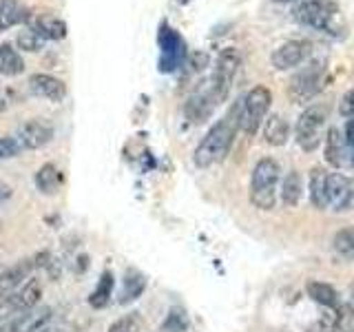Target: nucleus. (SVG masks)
Here are the masks:
<instances>
[{
    "instance_id": "f257e3e1",
    "label": "nucleus",
    "mask_w": 354,
    "mask_h": 332,
    "mask_svg": "<svg viewBox=\"0 0 354 332\" xmlns=\"http://www.w3.org/2000/svg\"><path fill=\"white\" fill-rule=\"evenodd\" d=\"M237 131H239V100L230 107V111L224 118L217 120L215 124L208 129L202 142L197 144V149L193 153L195 166H199V169H208V166L226 160L232 142H235Z\"/></svg>"
},
{
    "instance_id": "f03ea898",
    "label": "nucleus",
    "mask_w": 354,
    "mask_h": 332,
    "mask_svg": "<svg viewBox=\"0 0 354 332\" xmlns=\"http://www.w3.org/2000/svg\"><path fill=\"white\" fill-rule=\"evenodd\" d=\"M292 18L299 25L324 31L332 38H343L348 29L337 0H299L292 7Z\"/></svg>"
},
{
    "instance_id": "7ed1b4c3",
    "label": "nucleus",
    "mask_w": 354,
    "mask_h": 332,
    "mask_svg": "<svg viewBox=\"0 0 354 332\" xmlns=\"http://www.w3.org/2000/svg\"><path fill=\"white\" fill-rule=\"evenodd\" d=\"M281 169L272 158H261L250 175V202L259 210H272L277 204V184Z\"/></svg>"
},
{
    "instance_id": "20e7f679",
    "label": "nucleus",
    "mask_w": 354,
    "mask_h": 332,
    "mask_svg": "<svg viewBox=\"0 0 354 332\" xmlns=\"http://www.w3.org/2000/svg\"><path fill=\"white\" fill-rule=\"evenodd\" d=\"M272 104V93L268 86L257 84L250 91L239 98V131L246 136H254L263 124V120L268 118V111Z\"/></svg>"
},
{
    "instance_id": "39448f33",
    "label": "nucleus",
    "mask_w": 354,
    "mask_h": 332,
    "mask_svg": "<svg viewBox=\"0 0 354 332\" xmlns=\"http://www.w3.org/2000/svg\"><path fill=\"white\" fill-rule=\"evenodd\" d=\"M328 116H330L328 104H313L299 116L297 127H295V140L304 151L313 153L319 149V144L324 142Z\"/></svg>"
},
{
    "instance_id": "423d86ee",
    "label": "nucleus",
    "mask_w": 354,
    "mask_h": 332,
    "mask_svg": "<svg viewBox=\"0 0 354 332\" xmlns=\"http://www.w3.org/2000/svg\"><path fill=\"white\" fill-rule=\"evenodd\" d=\"M326 82V60H313L301 66L288 82V98L295 104H301L313 100Z\"/></svg>"
},
{
    "instance_id": "0eeeda50",
    "label": "nucleus",
    "mask_w": 354,
    "mask_h": 332,
    "mask_svg": "<svg viewBox=\"0 0 354 332\" xmlns=\"http://www.w3.org/2000/svg\"><path fill=\"white\" fill-rule=\"evenodd\" d=\"M239 62H241V58H239L237 49H226L219 53L213 75L208 77V86H210V91H213V95L217 98L219 104L224 102L230 93V86H232V80H235V73L239 69Z\"/></svg>"
},
{
    "instance_id": "6e6552de",
    "label": "nucleus",
    "mask_w": 354,
    "mask_h": 332,
    "mask_svg": "<svg viewBox=\"0 0 354 332\" xmlns=\"http://www.w3.org/2000/svg\"><path fill=\"white\" fill-rule=\"evenodd\" d=\"M313 55V44L308 40H286L270 55V62L277 71H288L301 66Z\"/></svg>"
},
{
    "instance_id": "1a4fd4ad",
    "label": "nucleus",
    "mask_w": 354,
    "mask_h": 332,
    "mask_svg": "<svg viewBox=\"0 0 354 332\" xmlns=\"http://www.w3.org/2000/svg\"><path fill=\"white\" fill-rule=\"evenodd\" d=\"M53 127L49 122H44L40 118L29 120L25 124H20L14 133V140L18 142L20 151H33V149H42L44 144H49L53 140Z\"/></svg>"
},
{
    "instance_id": "9d476101",
    "label": "nucleus",
    "mask_w": 354,
    "mask_h": 332,
    "mask_svg": "<svg viewBox=\"0 0 354 332\" xmlns=\"http://www.w3.org/2000/svg\"><path fill=\"white\" fill-rule=\"evenodd\" d=\"M326 193H328V208H332L335 213H346V210L354 206V186L346 175L328 173Z\"/></svg>"
},
{
    "instance_id": "9b49d317",
    "label": "nucleus",
    "mask_w": 354,
    "mask_h": 332,
    "mask_svg": "<svg viewBox=\"0 0 354 332\" xmlns=\"http://www.w3.org/2000/svg\"><path fill=\"white\" fill-rule=\"evenodd\" d=\"M160 47H162V58H160V69L164 73L175 71L186 60V47L182 36L175 29L162 27L160 33Z\"/></svg>"
},
{
    "instance_id": "f8f14e48",
    "label": "nucleus",
    "mask_w": 354,
    "mask_h": 332,
    "mask_svg": "<svg viewBox=\"0 0 354 332\" xmlns=\"http://www.w3.org/2000/svg\"><path fill=\"white\" fill-rule=\"evenodd\" d=\"M217 107H219L217 98L213 95V91H210L208 82H204L199 89H195L191 98L186 100L184 113H186V118L191 120V122L199 124V122H204Z\"/></svg>"
},
{
    "instance_id": "ddd939ff",
    "label": "nucleus",
    "mask_w": 354,
    "mask_h": 332,
    "mask_svg": "<svg viewBox=\"0 0 354 332\" xmlns=\"http://www.w3.org/2000/svg\"><path fill=\"white\" fill-rule=\"evenodd\" d=\"M29 91L49 102H62L66 98V84L51 73H33L29 75Z\"/></svg>"
},
{
    "instance_id": "4468645a",
    "label": "nucleus",
    "mask_w": 354,
    "mask_h": 332,
    "mask_svg": "<svg viewBox=\"0 0 354 332\" xmlns=\"http://www.w3.org/2000/svg\"><path fill=\"white\" fill-rule=\"evenodd\" d=\"M42 297V284L36 277H29V279L22 284L16 293H11L7 299V310L11 313H25V310L36 308Z\"/></svg>"
},
{
    "instance_id": "2eb2a0df",
    "label": "nucleus",
    "mask_w": 354,
    "mask_h": 332,
    "mask_svg": "<svg viewBox=\"0 0 354 332\" xmlns=\"http://www.w3.org/2000/svg\"><path fill=\"white\" fill-rule=\"evenodd\" d=\"M29 27L42 40H62L66 38V22L55 14H40L29 20Z\"/></svg>"
},
{
    "instance_id": "dca6fc26",
    "label": "nucleus",
    "mask_w": 354,
    "mask_h": 332,
    "mask_svg": "<svg viewBox=\"0 0 354 332\" xmlns=\"http://www.w3.org/2000/svg\"><path fill=\"white\" fill-rule=\"evenodd\" d=\"M29 20L31 11L22 0H0V33Z\"/></svg>"
},
{
    "instance_id": "f3484780",
    "label": "nucleus",
    "mask_w": 354,
    "mask_h": 332,
    "mask_svg": "<svg viewBox=\"0 0 354 332\" xmlns=\"http://www.w3.org/2000/svg\"><path fill=\"white\" fill-rule=\"evenodd\" d=\"M324 140H326V149H324L326 162L330 166H335V169H341V166L348 162V144H346V138H343V133L337 127H330Z\"/></svg>"
},
{
    "instance_id": "a211bd4d",
    "label": "nucleus",
    "mask_w": 354,
    "mask_h": 332,
    "mask_svg": "<svg viewBox=\"0 0 354 332\" xmlns=\"http://www.w3.org/2000/svg\"><path fill=\"white\" fill-rule=\"evenodd\" d=\"M25 58L20 55V51L11 42L0 44V75L5 77H16L20 73H25Z\"/></svg>"
},
{
    "instance_id": "6ab92c4d",
    "label": "nucleus",
    "mask_w": 354,
    "mask_h": 332,
    "mask_svg": "<svg viewBox=\"0 0 354 332\" xmlns=\"http://www.w3.org/2000/svg\"><path fill=\"white\" fill-rule=\"evenodd\" d=\"M261 127H263V140L268 142L270 147H283L288 138H290V124L286 122V118L277 113L266 118Z\"/></svg>"
},
{
    "instance_id": "aec40b11",
    "label": "nucleus",
    "mask_w": 354,
    "mask_h": 332,
    "mask_svg": "<svg viewBox=\"0 0 354 332\" xmlns=\"http://www.w3.org/2000/svg\"><path fill=\"white\" fill-rule=\"evenodd\" d=\"M326 180L328 173L321 166H315L310 171V202L317 210H326L328 208V193H326Z\"/></svg>"
},
{
    "instance_id": "412c9836",
    "label": "nucleus",
    "mask_w": 354,
    "mask_h": 332,
    "mask_svg": "<svg viewBox=\"0 0 354 332\" xmlns=\"http://www.w3.org/2000/svg\"><path fill=\"white\" fill-rule=\"evenodd\" d=\"M62 182H64L62 171L55 164H51V162L49 164H42L40 171L36 173V186L40 188L44 195L58 193V188L62 186Z\"/></svg>"
},
{
    "instance_id": "4be33fe9",
    "label": "nucleus",
    "mask_w": 354,
    "mask_h": 332,
    "mask_svg": "<svg viewBox=\"0 0 354 332\" xmlns=\"http://www.w3.org/2000/svg\"><path fill=\"white\" fill-rule=\"evenodd\" d=\"M306 290H308V297L313 299V302H317L319 306H326L330 310H337L341 306L339 293L330 284H324V282H308Z\"/></svg>"
},
{
    "instance_id": "5701e85b",
    "label": "nucleus",
    "mask_w": 354,
    "mask_h": 332,
    "mask_svg": "<svg viewBox=\"0 0 354 332\" xmlns=\"http://www.w3.org/2000/svg\"><path fill=\"white\" fill-rule=\"evenodd\" d=\"M301 193H304V180L301 175H299L297 171H290L281 182V202L286 206H297L299 202H301Z\"/></svg>"
},
{
    "instance_id": "b1692460",
    "label": "nucleus",
    "mask_w": 354,
    "mask_h": 332,
    "mask_svg": "<svg viewBox=\"0 0 354 332\" xmlns=\"http://www.w3.org/2000/svg\"><path fill=\"white\" fill-rule=\"evenodd\" d=\"M113 286H115V282H113V273H104L102 275V279H100V284H97V288L91 293V297H88V304H91V308H104L109 302H111V295H113Z\"/></svg>"
},
{
    "instance_id": "393cba45",
    "label": "nucleus",
    "mask_w": 354,
    "mask_h": 332,
    "mask_svg": "<svg viewBox=\"0 0 354 332\" xmlns=\"http://www.w3.org/2000/svg\"><path fill=\"white\" fill-rule=\"evenodd\" d=\"M144 288H147V279L138 273V270H129L127 277H124V288H122V304H129L133 302V299H138Z\"/></svg>"
},
{
    "instance_id": "a878e982",
    "label": "nucleus",
    "mask_w": 354,
    "mask_h": 332,
    "mask_svg": "<svg viewBox=\"0 0 354 332\" xmlns=\"http://www.w3.org/2000/svg\"><path fill=\"white\" fill-rule=\"evenodd\" d=\"M332 248H335V252L339 255V257L354 261V226L339 230L335 235V239H332Z\"/></svg>"
},
{
    "instance_id": "bb28decb",
    "label": "nucleus",
    "mask_w": 354,
    "mask_h": 332,
    "mask_svg": "<svg viewBox=\"0 0 354 332\" xmlns=\"http://www.w3.org/2000/svg\"><path fill=\"white\" fill-rule=\"evenodd\" d=\"M44 42H47V40H42L31 27H25L22 31H18V36H16V49L29 51V53H38L44 47Z\"/></svg>"
},
{
    "instance_id": "cd10ccee",
    "label": "nucleus",
    "mask_w": 354,
    "mask_h": 332,
    "mask_svg": "<svg viewBox=\"0 0 354 332\" xmlns=\"http://www.w3.org/2000/svg\"><path fill=\"white\" fill-rule=\"evenodd\" d=\"M335 315L339 332H354V306H339Z\"/></svg>"
},
{
    "instance_id": "c85d7f7f",
    "label": "nucleus",
    "mask_w": 354,
    "mask_h": 332,
    "mask_svg": "<svg viewBox=\"0 0 354 332\" xmlns=\"http://www.w3.org/2000/svg\"><path fill=\"white\" fill-rule=\"evenodd\" d=\"M142 324H140V317L136 315H124L120 317L118 321H113L109 328V332H140Z\"/></svg>"
},
{
    "instance_id": "c756f323",
    "label": "nucleus",
    "mask_w": 354,
    "mask_h": 332,
    "mask_svg": "<svg viewBox=\"0 0 354 332\" xmlns=\"http://www.w3.org/2000/svg\"><path fill=\"white\" fill-rule=\"evenodd\" d=\"M186 326H188V321H186L182 310H171L162 328H164V332H184Z\"/></svg>"
},
{
    "instance_id": "7c9ffc66",
    "label": "nucleus",
    "mask_w": 354,
    "mask_h": 332,
    "mask_svg": "<svg viewBox=\"0 0 354 332\" xmlns=\"http://www.w3.org/2000/svg\"><path fill=\"white\" fill-rule=\"evenodd\" d=\"M306 332H337V315L335 313L321 315L315 324L308 326Z\"/></svg>"
},
{
    "instance_id": "2f4dec72",
    "label": "nucleus",
    "mask_w": 354,
    "mask_h": 332,
    "mask_svg": "<svg viewBox=\"0 0 354 332\" xmlns=\"http://www.w3.org/2000/svg\"><path fill=\"white\" fill-rule=\"evenodd\" d=\"M20 147L18 142L14 140V136H0V160H9L20 155Z\"/></svg>"
},
{
    "instance_id": "473e14b6",
    "label": "nucleus",
    "mask_w": 354,
    "mask_h": 332,
    "mask_svg": "<svg viewBox=\"0 0 354 332\" xmlns=\"http://www.w3.org/2000/svg\"><path fill=\"white\" fill-rule=\"evenodd\" d=\"M339 113H341L343 118H348V120L354 118V89L341 98V102H339Z\"/></svg>"
},
{
    "instance_id": "72a5a7b5",
    "label": "nucleus",
    "mask_w": 354,
    "mask_h": 332,
    "mask_svg": "<svg viewBox=\"0 0 354 332\" xmlns=\"http://www.w3.org/2000/svg\"><path fill=\"white\" fill-rule=\"evenodd\" d=\"M346 144H348V155H350V164H352V169H354V118L348 120V124H346Z\"/></svg>"
},
{
    "instance_id": "f704fd0d",
    "label": "nucleus",
    "mask_w": 354,
    "mask_h": 332,
    "mask_svg": "<svg viewBox=\"0 0 354 332\" xmlns=\"http://www.w3.org/2000/svg\"><path fill=\"white\" fill-rule=\"evenodd\" d=\"M274 3H299V0H274Z\"/></svg>"
},
{
    "instance_id": "c9c22d12",
    "label": "nucleus",
    "mask_w": 354,
    "mask_h": 332,
    "mask_svg": "<svg viewBox=\"0 0 354 332\" xmlns=\"http://www.w3.org/2000/svg\"><path fill=\"white\" fill-rule=\"evenodd\" d=\"M5 107H7V104H5V100L0 98V111H5Z\"/></svg>"
},
{
    "instance_id": "e433bc0d",
    "label": "nucleus",
    "mask_w": 354,
    "mask_h": 332,
    "mask_svg": "<svg viewBox=\"0 0 354 332\" xmlns=\"http://www.w3.org/2000/svg\"><path fill=\"white\" fill-rule=\"evenodd\" d=\"M3 199H5V193H3V191H0V202H3Z\"/></svg>"
}]
</instances>
